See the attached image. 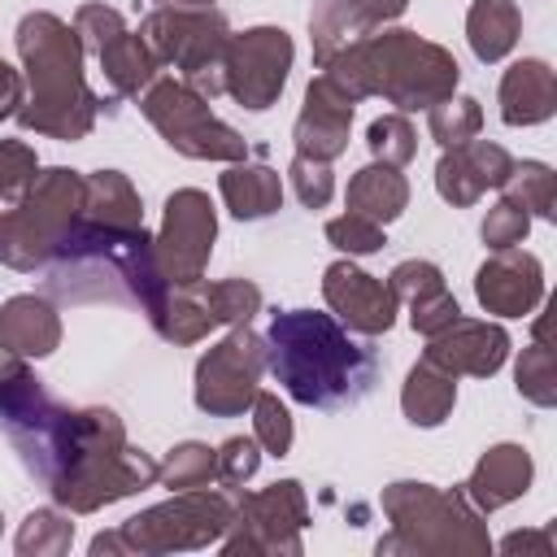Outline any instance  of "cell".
Returning a JSON list of instances; mask_svg holds the SVG:
<instances>
[{"mask_svg":"<svg viewBox=\"0 0 557 557\" xmlns=\"http://www.w3.org/2000/svg\"><path fill=\"white\" fill-rule=\"evenodd\" d=\"M531 479H535L531 453H527L522 444H509V440H505V444H492V448L479 453V461H474L470 479L461 483V492H466V500L487 518V513H496V509L522 500V496L531 492Z\"/></svg>","mask_w":557,"mask_h":557,"instance_id":"20","label":"cell"},{"mask_svg":"<svg viewBox=\"0 0 557 557\" xmlns=\"http://www.w3.org/2000/svg\"><path fill=\"white\" fill-rule=\"evenodd\" d=\"M74 35L83 39V48L96 57L113 35H122L126 30V17H122V9H113V4H104V0H91V4H78L74 9Z\"/></svg>","mask_w":557,"mask_h":557,"instance_id":"40","label":"cell"},{"mask_svg":"<svg viewBox=\"0 0 557 557\" xmlns=\"http://www.w3.org/2000/svg\"><path fill=\"white\" fill-rule=\"evenodd\" d=\"M213 239H218V209H213L209 191H200V187L170 191L165 209H161V231L152 235V257H157L161 278L170 287L205 283Z\"/></svg>","mask_w":557,"mask_h":557,"instance_id":"13","label":"cell"},{"mask_svg":"<svg viewBox=\"0 0 557 557\" xmlns=\"http://www.w3.org/2000/svg\"><path fill=\"white\" fill-rule=\"evenodd\" d=\"M0 531H4V513H0Z\"/></svg>","mask_w":557,"mask_h":557,"instance_id":"49","label":"cell"},{"mask_svg":"<svg viewBox=\"0 0 557 557\" xmlns=\"http://www.w3.org/2000/svg\"><path fill=\"white\" fill-rule=\"evenodd\" d=\"M139 113L148 117V126L187 161H244L252 148L248 139L222 122L213 113V104L191 91L183 78H152L144 91H139Z\"/></svg>","mask_w":557,"mask_h":557,"instance_id":"8","label":"cell"},{"mask_svg":"<svg viewBox=\"0 0 557 557\" xmlns=\"http://www.w3.org/2000/svg\"><path fill=\"white\" fill-rule=\"evenodd\" d=\"M500 200L518 205L531 222H553L557 218V174L548 161H513L509 178L500 183Z\"/></svg>","mask_w":557,"mask_h":557,"instance_id":"29","label":"cell"},{"mask_svg":"<svg viewBox=\"0 0 557 557\" xmlns=\"http://www.w3.org/2000/svg\"><path fill=\"white\" fill-rule=\"evenodd\" d=\"M13 44L22 61V83H26L17 126L61 144L87 139L104 100L87 83V70H83L87 48L74 35V26L48 9H30L17 22Z\"/></svg>","mask_w":557,"mask_h":557,"instance_id":"3","label":"cell"},{"mask_svg":"<svg viewBox=\"0 0 557 557\" xmlns=\"http://www.w3.org/2000/svg\"><path fill=\"white\" fill-rule=\"evenodd\" d=\"M218 483L222 487H244L257 470H261V444L252 440V435H231V440H222L218 448Z\"/></svg>","mask_w":557,"mask_h":557,"instance_id":"41","label":"cell"},{"mask_svg":"<svg viewBox=\"0 0 557 557\" xmlns=\"http://www.w3.org/2000/svg\"><path fill=\"white\" fill-rule=\"evenodd\" d=\"M544 265L535 252L500 248L474 270V300L492 318H531L544 305Z\"/></svg>","mask_w":557,"mask_h":557,"instance_id":"15","label":"cell"},{"mask_svg":"<svg viewBox=\"0 0 557 557\" xmlns=\"http://www.w3.org/2000/svg\"><path fill=\"white\" fill-rule=\"evenodd\" d=\"M309 527V496L300 479H278L261 492H239L235 487V522L218 540L226 557H300L305 540L300 531Z\"/></svg>","mask_w":557,"mask_h":557,"instance_id":"10","label":"cell"},{"mask_svg":"<svg viewBox=\"0 0 557 557\" xmlns=\"http://www.w3.org/2000/svg\"><path fill=\"white\" fill-rule=\"evenodd\" d=\"M287 183L296 191V200L305 209H326L331 196H335V174H331V161H313V157H292L287 165Z\"/></svg>","mask_w":557,"mask_h":557,"instance_id":"39","label":"cell"},{"mask_svg":"<svg viewBox=\"0 0 557 557\" xmlns=\"http://www.w3.org/2000/svg\"><path fill=\"white\" fill-rule=\"evenodd\" d=\"M344 205H348V213H361V218L387 226V222H396V218L409 209V178H405L396 165L370 161V165H361V170L348 178Z\"/></svg>","mask_w":557,"mask_h":557,"instance_id":"24","label":"cell"},{"mask_svg":"<svg viewBox=\"0 0 557 557\" xmlns=\"http://www.w3.org/2000/svg\"><path fill=\"white\" fill-rule=\"evenodd\" d=\"M527 231H531V218H527L518 205H509V200H496V205L483 213V222H479V235H483V244H487L492 252L518 248V244L527 239Z\"/></svg>","mask_w":557,"mask_h":557,"instance_id":"43","label":"cell"},{"mask_svg":"<svg viewBox=\"0 0 557 557\" xmlns=\"http://www.w3.org/2000/svg\"><path fill=\"white\" fill-rule=\"evenodd\" d=\"M48 400L44 379L26 366V357H17L13 348L0 344V426H17L22 418H30L39 405Z\"/></svg>","mask_w":557,"mask_h":557,"instance_id":"30","label":"cell"},{"mask_svg":"<svg viewBox=\"0 0 557 557\" xmlns=\"http://www.w3.org/2000/svg\"><path fill=\"white\" fill-rule=\"evenodd\" d=\"M352 113H357V100L326 74L309 78L305 87V104L296 113V126H292V144H296V157H313V161H335L348 152V131H352Z\"/></svg>","mask_w":557,"mask_h":557,"instance_id":"16","label":"cell"},{"mask_svg":"<svg viewBox=\"0 0 557 557\" xmlns=\"http://www.w3.org/2000/svg\"><path fill=\"white\" fill-rule=\"evenodd\" d=\"M39 174V157L26 139H0V200H17Z\"/></svg>","mask_w":557,"mask_h":557,"instance_id":"42","label":"cell"},{"mask_svg":"<svg viewBox=\"0 0 557 557\" xmlns=\"http://www.w3.org/2000/svg\"><path fill=\"white\" fill-rule=\"evenodd\" d=\"M453 405H457V374L440 370L426 357L413 361L409 374H405V383H400V413H405V422H413L422 431L444 426L448 413H453Z\"/></svg>","mask_w":557,"mask_h":557,"instance_id":"25","label":"cell"},{"mask_svg":"<svg viewBox=\"0 0 557 557\" xmlns=\"http://www.w3.org/2000/svg\"><path fill=\"white\" fill-rule=\"evenodd\" d=\"M322 300L339 326H348L352 335H366V339L387 335L396 326V309H400L392 287L379 274L361 270L352 257H339L322 270Z\"/></svg>","mask_w":557,"mask_h":557,"instance_id":"14","label":"cell"},{"mask_svg":"<svg viewBox=\"0 0 557 557\" xmlns=\"http://www.w3.org/2000/svg\"><path fill=\"white\" fill-rule=\"evenodd\" d=\"M248 413H252V440L261 444V453H270V457H287V453H292V440H296L292 409H287L274 392H261V387H257Z\"/></svg>","mask_w":557,"mask_h":557,"instance_id":"37","label":"cell"},{"mask_svg":"<svg viewBox=\"0 0 557 557\" xmlns=\"http://www.w3.org/2000/svg\"><path fill=\"white\" fill-rule=\"evenodd\" d=\"M200 296H205V305H209V313H213L218 326H248L261 313V305H265V296H261V287L252 278L200 283Z\"/></svg>","mask_w":557,"mask_h":557,"instance_id":"33","label":"cell"},{"mask_svg":"<svg viewBox=\"0 0 557 557\" xmlns=\"http://www.w3.org/2000/svg\"><path fill=\"white\" fill-rule=\"evenodd\" d=\"M96 61H100V70H104V83H109V91L117 96V100H131V96H139L152 78H157V57H152V48L139 39V30H122V35H113L100 52H96Z\"/></svg>","mask_w":557,"mask_h":557,"instance_id":"27","label":"cell"},{"mask_svg":"<svg viewBox=\"0 0 557 557\" xmlns=\"http://www.w3.org/2000/svg\"><path fill=\"white\" fill-rule=\"evenodd\" d=\"M405 9H409V0H313V9H309L313 65L322 70L335 52L392 26Z\"/></svg>","mask_w":557,"mask_h":557,"instance_id":"19","label":"cell"},{"mask_svg":"<svg viewBox=\"0 0 557 557\" xmlns=\"http://www.w3.org/2000/svg\"><path fill=\"white\" fill-rule=\"evenodd\" d=\"M0 344L13 348L17 357H52L61 348V313L48 296L17 292L0 305Z\"/></svg>","mask_w":557,"mask_h":557,"instance_id":"22","label":"cell"},{"mask_svg":"<svg viewBox=\"0 0 557 557\" xmlns=\"http://www.w3.org/2000/svg\"><path fill=\"white\" fill-rule=\"evenodd\" d=\"M326 244L339 248L344 257H370L387 244V235H383L379 222H370L361 213H339V218L326 222Z\"/></svg>","mask_w":557,"mask_h":557,"instance_id":"38","label":"cell"},{"mask_svg":"<svg viewBox=\"0 0 557 557\" xmlns=\"http://www.w3.org/2000/svg\"><path fill=\"white\" fill-rule=\"evenodd\" d=\"M148 322L170 344H200L218 326L213 313H209V305H205V296H200V283L196 287H170L165 300L157 305V313Z\"/></svg>","mask_w":557,"mask_h":557,"instance_id":"28","label":"cell"},{"mask_svg":"<svg viewBox=\"0 0 557 557\" xmlns=\"http://www.w3.org/2000/svg\"><path fill=\"white\" fill-rule=\"evenodd\" d=\"M292 61H296V44L283 26H248L239 35L231 30L222 52V91L239 109L265 113L270 104H278Z\"/></svg>","mask_w":557,"mask_h":557,"instance_id":"12","label":"cell"},{"mask_svg":"<svg viewBox=\"0 0 557 557\" xmlns=\"http://www.w3.org/2000/svg\"><path fill=\"white\" fill-rule=\"evenodd\" d=\"M161 9H213L218 0H157Z\"/></svg>","mask_w":557,"mask_h":557,"instance_id":"48","label":"cell"},{"mask_svg":"<svg viewBox=\"0 0 557 557\" xmlns=\"http://www.w3.org/2000/svg\"><path fill=\"white\" fill-rule=\"evenodd\" d=\"M505 126H540L557 113V74L544 57H522L500 74L496 87Z\"/></svg>","mask_w":557,"mask_h":557,"instance_id":"21","label":"cell"},{"mask_svg":"<svg viewBox=\"0 0 557 557\" xmlns=\"http://www.w3.org/2000/svg\"><path fill=\"white\" fill-rule=\"evenodd\" d=\"M366 148H370V157L374 161H383V165H409L413 157H418V131H413V122H409V113H379L370 126H366Z\"/></svg>","mask_w":557,"mask_h":557,"instance_id":"36","label":"cell"},{"mask_svg":"<svg viewBox=\"0 0 557 557\" xmlns=\"http://www.w3.org/2000/svg\"><path fill=\"white\" fill-rule=\"evenodd\" d=\"M513 157L505 144L496 139H466L440 152L435 161V191L453 205V209H470L483 191H500V183L509 178Z\"/></svg>","mask_w":557,"mask_h":557,"instance_id":"18","label":"cell"},{"mask_svg":"<svg viewBox=\"0 0 557 557\" xmlns=\"http://www.w3.org/2000/svg\"><path fill=\"white\" fill-rule=\"evenodd\" d=\"M74 513L61 509V505H44V509H30L13 535V548L17 557H61L70 553L74 544Z\"/></svg>","mask_w":557,"mask_h":557,"instance_id":"31","label":"cell"},{"mask_svg":"<svg viewBox=\"0 0 557 557\" xmlns=\"http://www.w3.org/2000/svg\"><path fill=\"white\" fill-rule=\"evenodd\" d=\"M22 96H26L22 70H13V65L0 57V122H4V117H17V109H22Z\"/></svg>","mask_w":557,"mask_h":557,"instance_id":"46","label":"cell"},{"mask_svg":"<svg viewBox=\"0 0 557 557\" xmlns=\"http://www.w3.org/2000/svg\"><path fill=\"white\" fill-rule=\"evenodd\" d=\"M265 370L278 387L309 409H344L357 405L374 379V348L357 344L348 326L318 309H278L265 331Z\"/></svg>","mask_w":557,"mask_h":557,"instance_id":"2","label":"cell"},{"mask_svg":"<svg viewBox=\"0 0 557 557\" xmlns=\"http://www.w3.org/2000/svg\"><path fill=\"white\" fill-rule=\"evenodd\" d=\"M500 553H535V557H553V531H509L500 540Z\"/></svg>","mask_w":557,"mask_h":557,"instance_id":"47","label":"cell"},{"mask_svg":"<svg viewBox=\"0 0 557 557\" xmlns=\"http://www.w3.org/2000/svg\"><path fill=\"white\" fill-rule=\"evenodd\" d=\"M218 191H222L226 213L239 222H261L283 209V174L265 161H248V157L231 161L218 174Z\"/></svg>","mask_w":557,"mask_h":557,"instance_id":"23","label":"cell"},{"mask_svg":"<svg viewBox=\"0 0 557 557\" xmlns=\"http://www.w3.org/2000/svg\"><path fill=\"white\" fill-rule=\"evenodd\" d=\"M387 535H379L374 553L392 557H487L492 535L483 513L466 500L461 487H435L422 479H396L379 496Z\"/></svg>","mask_w":557,"mask_h":557,"instance_id":"5","label":"cell"},{"mask_svg":"<svg viewBox=\"0 0 557 557\" xmlns=\"http://www.w3.org/2000/svg\"><path fill=\"white\" fill-rule=\"evenodd\" d=\"M139 39L152 48L157 65H174L178 78L205 100L222 96V52L231 22L218 9H152L139 17Z\"/></svg>","mask_w":557,"mask_h":557,"instance_id":"9","label":"cell"},{"mask_svg":"<svg viewBox=\"0 0 557 557\" xmlns=\"http://www.w3.org/2000/svg\"><path fill=\"white\" fill-rule=\"evenodd\" d=\"M4 435L22 466L48 483L52 505L70 513H96L157 487L152 453L126 440V426L109 405H61L48 396Z\"/></svg>","mask_w":557,"mask_h":557,"instance_id":"1","label":"cell"},{"mask_svg":"<svg viewBox=\"0 0 557 557\" xmlns=\"http://www.w3.org/2000/svg\"><path fill=\"white\" fill-rule=\"evenodd\" d=\"M213 479H218V453L205 440H183L165 453V461H157V483L170 492L209 487Z\"/></svg>","mask_w":557,"mask_h":557,"instance_id":"32","label":"cell"},{"mask_svg":"<svg viewBox=\"0 0 557 557\" xmlns=\"http://www.w3.org/2000/svg\"><path fill=\"white\" fill-rule=\"evenodd\" d=\"M235 522V492L231 487H187L170 492V500L131 513L117 535L126 557H165L218 544Z\"/></svg>","mask_w":557,"mask_h":557,"instance_id":"7","label":"cell"},{"mask_svg":"<svg viewBox=\"0 0 557 557\" xmlns=\"http://www.w3.org/2000/svg\"><path fill=\"white\" fill-rule=\"evenodd\" d=\"M426 131L440 148H453V144H466L483 131V109L474 96H444L440 104L426 109Z\"/></svg>","mask_w":557,"mask_h":557,"instance_id":"35","label":"cell"},{"mask_svg":"<svg viewBox=\"0 0 557 557\" xmlns=\"http://www.w3.org/2000/svg\"><path fill=\"white\" fill-rule=\"evenodd\" d=\"M513 387L535 409H553L557 405V370H553V352H548L544 335H535V344H527L518 352V361H513Z\"/></svg>","mask_w":557,"mask_h":557,"instance_id":"34","label":"cell"},{"mask_svg":"<svg viewBox=\"0 0 557 557\" xmlns=\"http://www.w3.org/2000/svg\"><path fill=\"white\" fill-rule=\"evenodd\" d=\"M322 74L335 78L357 104L366 96H379L396 113L431 109L444 96H453L461 83L457 57L444 44L422 39L418 30H405V26H383L348 44L322 65Z\"/></svg>","mask_w":557,"mask_h":557,"instance_id":"4","label":"cell"},{"mask_svg":"<svg viewBox=\"0 0 557 557\" xmlns=\"http://www.w3.org/2000/svg\"><path fill=\"white\" fill-rule=\"evenodd\" d=\"M261 374H265V335H257L252 326H231L213 348L200 352L191 400L209 418H239L248 413Z\"/></svg>","mask_w":557,"mask_h":557,"instance_id":"11","label":"cell"},{"mask_svg":"<svg viewBox=\"0 0 557 557\" xmlns=\"http://www.w3.org/2000/svg\"><path fill=\"white\" fill-rule=\"evenodd\" d=\"M387 287H392L396 300H418V296L440 292V287H448V283H444V270H440L435 261H426V257H405V261L392 265Z\"/></svg>","mask_w":557,"mask_h":557,"instance_id":"44","label":"cell"},{"mask_svg":"<svg viewBox=\"0 0 557 557\" xmlns=\"http://www.w3.org/2000/svg\"><path fill=\"white\" fill-rule=\"evenodd\" d=\"M426 361H435L448 374L492 379L509 361V331L487 318H453L444 331L426 335Z\"/></svg>","mask_w":557,"mask_h":557,"instance_id":"17","label":"cell"},{"mask_svg":"<svg viewBox=\"0 0 557 557\" xmlns=\"http://www.w3.org/2000/svg\"><path fill=\"white\" fill-rule=\"evenodd\" d=\"M522 39V9L518 0H474L466 9V44L483 65L505 61Z\"/></svg>","mask_w":557,"mask_h":557,"instance_id":"26","label":"cell"},{"mask_svg":"<svg viewBox=\"0 0 557 557\" xmlns=\"http://www.w3.org/2000/svg\"><path fill=\"white\" fill-rule=\"evenodd\" d=\"M83 209V174L70 165H39L35 183L0 213V265L17 274L44 270Z\"/></svg>","mask_w":557,"mask_h":557,"instance_id":"6","label":"cell"},{"mask_svg":"<svg viewBox=\"0 0 557 557\" xmlns=\"http://www.w3.org/2000/svg\"><path fill=\"white\" fill-rule=\"evenodd\" d=\"M453 318H461V305H457V296L448 292V287H440V292H426V296H418V300H409V326L426 339V335H435V331H444Z\"/></svg>","mask_w":557,"mask_h":557,"instance_id":"45","label":"cell"}]
</instances>
